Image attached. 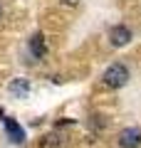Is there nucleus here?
Instances as JSON below:
<instances>
[{
    "label": "nucleus",
    "mask_w": 141,
    "mask_h": 148,
    "mask_svg": "<svg viewBox=\"0 0 141 148\" xmlns=\"http://www.w3.org/2000/svg\"><path fill=\"white\" fill-rule=\"evenodd\" d=\"M5 131H8V136H10V141L15 143V146L25 143V131L20 128V123H17L15 119H5Z\"/></svg>",
    "instance_id": "nucleus-4"
},
{
    "label": "nucleus",
    "mask_w": 141,
    "mask_h": 148,
    "mask_svg": "<svg viewBox=\"0 0 141 148\" xmlns=\"http://www.w3.org/2000/svg\"><path fill=\"white\" fill-rule=\"evenodd\" d=\"M0 12H3V8H0Z\"/></svg>",
    "instance_id": "nucleus-9"
},
{
    "label": "nucleus",
    "mask_w": 141,
    "mask_h": 148,
    "mask_svg": "<svg viewBox=\"0 0 141 148\" xmlns=\"http://www.w3.org/2000/svg\"><path fill=\"white\" fill-rule=\"evenodd\" d=\"M62 3H64V5H77L79 0H62Z\"/></svg>",
    "instance_id": "nucleus-8"
},
{
    "label": "nucleus",
    "mask_w": 141,
    "mask_h": 148,
    "mask_svg": "<svg viewBox=\"0 0 141 148\" xmlns=\"http://www.w3.org/2000/svg\"><path fill=\"white\" fill-rule=\"evenodd\" d=\"M126 82H129V69H126L124 64H119V62L111 64V67L104 72V84L106 86H114L116 89V86H124Z\"/></svg>",
    "instance_id": "nucleus-1"
},
{
    "label": "nucleus",
    "mask_w": 141,
    "mask_h": 148,
    "mask_svg": "<svg viewBox=\"0 0 141 148\" xmlns=\"http://www.w3.org/2000/svg\"><path fill=\"white\" fill-rule=\"evenodd\" d=\"M59 146H62V138L57 133H47L40 138V148H59Z\"/></svg>",
    "instance_id": "nucleus-7"
},
{
    "label": "nucleus",
    "mask_w": 141,
    "mask_h": 148,
    "mask_svg": "<svg viewBox=\"0 0 141 148\" xmlns=\"http://www.w3.org/2000/svg\"><path fill=\"white\" fill-rule=\"evenodd\" d=\"M119 146L121 148H139L141 146V128L129 126L119 133Z\"/></svg>",
    "instance_id": "nucleus-2"
},
{
    "label": "nucleus",
    "mask_w": 141,
    "mask_h": 148,
    "mask_svg": "<svg viewBox=\"0 0 141 148\" xmlns=\"http://www.w3.org/2000/svg\"><path fill=\"white\" fill-rule=\"evenodd\" d=\"M30 52H32V57H35V59H42V57H45L47 47H45V37H42L40 32L30 37Z\"/></svg>",
    "instance_id": "nucleus-6"
},
{
    "label": "nucleus",
    "mask_w": 141,
    "mask_h": 148,
    "mask_svg": "<svg viewBox=\"0 0 141 148\" xmlns=\"http://www.w3.org/2000/svg\"><path fill=\"white\" fill-rule=\"evenodd\" d=\"M129 40H131V30H129V27L114 25L109 30V42L114 45V47H124V45H129Z\"/></svg>",
    "instance_id": "nucleus-3"
},
{
    "label": "nucleus",
    "mask_w": 141,
    "mask_h": 148,
    "mask_svg": "<svg viewBox=\"0 0 141 148\" xmlns=\"http://www.w3.org/2000/svg\"><path fill=\"white\" fill-rule=\"evenodd\" d=\"M8 89H10L12 96H17V99H25V96L30 94V82H27V79H12L10 84H8Z\"/></svg>",
    "instance_id": "nucleus-5"
}]
</instances>
